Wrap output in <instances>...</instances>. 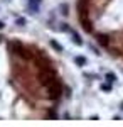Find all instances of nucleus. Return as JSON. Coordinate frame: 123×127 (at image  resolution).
Here are the masks:
<instances>
[{
	"mask_svg": "<svg viewBox=\"0 0 123 127\" xmlns=\"http://www.w3.org/2000/svg\"><path fill=\"white\" fill-rule=\"evenodd\" d=\"M96 41H98V44L103 46V48H108V46H110V36H108V34H103V32L96 34Z\"/></svg>",
	"mask_w": 123,
	"mask_h": 127,
	"instance_id": "obj_2",
	"label": "nucleus"
},
{
	"mask_svg": "<svg viewBox=\"0 0 123 127\" xmlns=\"http://www.w3.org/2000/svg\"><path fill=\"white\" fill-rule=\"evenodd\" d=\"M17 26H25V19L24 17H19L17 19Z\"/></svg>",
	"mask_w": 123,
	"mask_h": 127,
	"instance_id": "obj_12",
	"label": "nucleus"
},
{
	"mask_svg": "<svg viewBox=\"0 0 123 127\" xmlns=\"http://www.w3.org/2000/svg\"><path fill=\"white\" fill-rule=\"evenodd\" d=\"M101 90H103V92H111V83H110V81L101 83Z\"/></svg>",
	"mask_w": 123,
	"mask_h": 127,
	"instance_id": "obj_10",
	"label": "nucleus"
},
{
	"mask_svg": "<svg viewBox=\"0 0 123 127\" xmlns=\"http://www.w3.org/2000/svg\"><path fill=\"white\" fill-rule=\"evenodd\" d=\"M51 46H52V48L56 49L57 53H62V46H61V44H59V42H57V41L51 39Z\"/></svg>",
	"mask_w": 123,
	"mask_h": 127,
	"instance_id": "obj_9",
	"label": "nucleus"
},
{
	"mask_svg": "<svg viewBox=\"0 0 123 127\" xmlns=\"http://www.w3.org/2000/svg\"><path fill=\"white\" fill-rule=\"evenodd\" d=\"M71 36H73V42H74L76 46H83V39H81V36H78L74 31L71 32Z\"/></svg>",
	"mask_w": 123,
	"mask_h": 127,
	"instance_id": "obj_5",
	"label": "nucleus"
},
{
	"mask_svg": "<svg viewBox=\"0 0 123 127\" xmlns=\"http://www.w3.org/2000/svg\"><path fill=\"white\" fill-rule=\"evenodd\" d=\"M39 3H41V0H29L27 2V5H29V9H30L32 14H36L39 10Z\"/></svg>",
	"mask_w": 123,
	"mask_h": 127,
	"instance_id": "obj_4",
	"label": "nucleus"
},
{
	"mask_svg": "<svg viewBox=\"0 0 123 127\" xmlns=\"http://www.w3.org/2000/svg\"><path fill=\"white\" fill-rule=\"evenodd\" d=\"M47 92H49V98L57 100V98L62 95V85H61V81H59V80H54L47 87Z\"/></svg>",
	"mask_w": 123,
	"mask_h": 127,
	"instance_id": "obj_1",
	"label": "nucleus"
},
{
	"mask_svg": "<svg viewBox=\"0 0 123 127\" xmlns=\"http://www.w3.org/2000/svg\"><path fill=\"white\" fill-rule=\"evenodd\" d=\"M122 108H123V102H122Z\"/></svg>",
	"mask_w": 123,
	"mask_h": 127,
	"instance_id": "obj_16",
	"label": "nucleus"
},
{
	"mask_svg": "<svg viewBox=\"0 0 123 127\" xmlns=\"http://www.w3.org/2000/svg\"><path fill=\"white\" fill-rule=\"evenodd\" d=\"M104 78H106V81H110V83H115V81H116V75H115L113 71H108Z\"/></svg>",
	"mask_w": 123,
	"mask_h": 127,
	"instance_id": "obj_8",
	"label": "nucleus"
},
{
	"mask_svg": "<svg viewBox=\"0 0 123 127\" xmlns=\"http://www.w3.org/2000/svg\"><path fill=\"white\" fill-rule=\"evenodd\" d=\"M61 10H62L61 14H64V15H66V14H67V5H64V3H62V5H61Z\"/></svg>",
	"mask_w": 123,
	"mask_h": 127,
	"instance_id": "obj_13",
	"label": "nucleus"
},
{
	"mask_svg": "<svg viewBox=\"0 0 123 127\" xmlns=\"http://www.w3.org/2000/svg\"><path fill=\"white\" fill-rule=\"evenodd\" d=\"M22 48H24V46H22V42H19V41H10L9 42V49L14 53V54H19Z\"/></svg>",
	"mask_w": 123,
	"mask_h": 127,
	"instance_id": "obj_3",
	"label": "nucleus"
},
{
	"mask_svg": "<svg viewBox=\"0 0 123 127\" xmlns=\"http://www.w3.org/2000/svg\"><path fill=\"white\" fill-rule=\"evenodd\" d=\"M3 27H5V24H3V22L0 20V29H3Z\"/></svg>",
	"mask_w": 123,
	"mask_h": 127,
	"instance_id": "obj_15",
	"label": "nucleus"
},
{
	"mask_svg": "<svg viewBox=\"0 0 123 127\" xmlns=\"http://www.w3.org/2000/svg\"><path fill=\"white\" fill-rule=\"evenodd\" d=\"M19 56H22L24 59H32V54L29 53V49H27V48H22V49H20Z\"/></svg>",
	"mask_w": 123,
	"mask_h": 127,
	"instance_id": "obj_6",
	"label": "nucleus"
},
{
	"mask_svg": "<svg viewBox=\"0 0 123 127\" xmlns=\"http://www.w3.org/2000/svg\"><path fill=\"white\" fill-rule=\"evenodd\" d=\"M49 115H51L52 119H57V114H56V112H49Z\"/></svg>",
	"mask_w": 123,
	"mask_h": 127,
	"instance_id": "obj_14",
	"label": "nucleus"
},
{
	"mask_svg": "<svg viewBox=\"0 0 123 127\" xmlns=\"http://www.w3.org/2000/svg\"><path fill=\"white\" fill-rule=\"evenodd\" d=\"M61 31H64V32H69V34L73 32V29H71V27H67V24H62V27H61Z\"/></svg>",
	"mask_w": 123,
	"mask_h": 127,
	"instance_id": "obj_11",
	"label": "nucleus"
},
{
	"mask_svg": "<svg viewBox=\"0 0 123 127\" xmlns=\"http://www.w3.org/2000/svg\"><path fill=\"white\" fill-rule=\"evenodd\" d=\"M74 63L78 64V66H84L86 63H88V59H86L84 56H76V58H74Z\"/></svg>",
	"mask_w": 123,
	"mask_h": 127,
	"instance_id": "obj_7",
	"label": "nucleus"
}]
</instances>
